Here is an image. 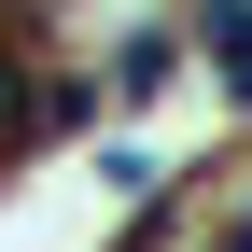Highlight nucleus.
<instances>
[{"mask_svg":"<svg viewBox=\"0 0 252 252\" xmlns=\"http://www.w3.org/2000/svg\"><path fill=\"white\" fill-rule=\"evenodd\" d=\"M182 42L210 56V84H224V98H252V0H196V28H182Z\"/></svg>","mask_w":252,"mask_h":252,"instance_id":"nucleus-1","label":"nucleus"}]
</instances>
